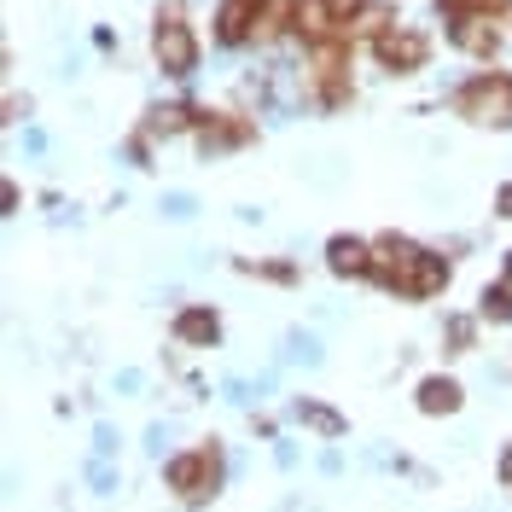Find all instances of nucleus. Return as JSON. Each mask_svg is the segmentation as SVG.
Wrapping results in <instances>:
<instances>
[{
  "mask_svg": "<svg viewBox=\"0 0 512 512\" xmlns=\"http://www.w3.org/2000/svg\"><path fill=\"white\" fill-rule=\"evenodd\" d=\"M501 483H512V448L501 454Z\"/></svg>",
  "mask_w": 512,
  "mask_h": 512,
  "instance_id": "obj_21",
  "label": "nucleus"
},
{
  "mask_svg": "<svg viewBox=\"0 0 512 512\" xmlns=\"http://www.w3.org/2000/svg\"><path fill=\"white\" fill-rule=\"evenodd\" d=\"M448 344H454V350H472V320H454V326H448Z\"/></svg>",
  "mask_w": 512,
  "mask_h": 512,
  "instance_id": "obj_19",
  "label": "nucleus"
},
{
  "mask_svg": "<svg viewBox=\"0 0 512 512\" xmlns=\"http://www.w3.org/2000/svg\"><path fill=\"white\" fill-rule=\"evenodd\" d=\"M507 280H512V256H507Z\"/></svg>",
  "mask_w": 512,
  "mask_h": 512,
  "instance_id": "obj_22",
  "label": "nucleus"
},
{
  "mask_svg": "<svg viewBox=\"0 0 512 512\" xmlns=\"http://www.w3.org/2000/svg\"><path fill=\"white\" fill-rule=\"evenodd\" d=\"M251 140V123H210L204 128V146H239Z\"/></svg>",
  "mask_w": 512,
  "mask_h": 512,
  "instance_id": "obj_14",
  "label": "nucleus"
},
{
  "mask_svg": "<svg viewBox=\"0 0 512 512\" xmlns=\"http://www.w3.org/2000/svg\"><path fill=\"white\" fill-rule=\"evenodd\" d=\"M326 268L332 274H344V280H361V274H373V245H361V239H350V233H338L332 245H326Z\"/></svg>",
  "mask_w": 512,
  "mask_h": 512,
  "instance_id": "obj_8",
  "label": "nucleus"
},
{
  "mask_svg": "<svg viewBox=\"0 0 512 512\" xmlns=\"http://www.w3.org/2000/svg\"><path fill=\"white\" fill-rule=\"evenodd\" d=\"M495 210H501V216H512V181L501 192H495Z\"/></svg>",
  "mask_w": 512,
  "mask_h": 512,
  "instance_id": "obj_20",
  "label": "nucleus"
},
{
  "mask_svg": "<svg viewBox=\"0 0 512 512\" xmlns=\"http://www.w3.org/2000/svg\"><path fill=\"white\" fill-rule=\"evenodd\" d=\"M443 6L454 12V18H460V12H501L507 0H443Z\"/></svg>",
  "mask_w": 512,
  "mask_h": 512,
  "instance_id": "obj_18",
  "label": "nucleus"
},
{
  "mask_svg": "<svg viewBox=\"0 0 512 512\" xmlns=\"http://www.w3.org/2000/svg\"><path fill=\"white\" fill-rule=\"evenodd\" d=\"M326 12H332V18L344 24V35H350V24L361 18V12H367V0H326Z\"/></svg>",
  "mask_w": 512,
  "mask_h": 512,
  "instance_id": "obj_17",
  "label": "nucleus"
},
{
  "mask_svg": "<svg viewBox=\"0 0 512 512\" xmlns=\"http://www.w3.org/2000/svg\"><path fill=\"white\" fill-rule=\"evenodd\" d=\"M297 419L320 431V437H344V414H332V408H320V402H297Z\"/></svg>",
  "mask_w": 512,
  "mask_h": 512,
  "instance_id": "obj_13",
  "label": "nucleus"
},
{
  "mask_svg": "<svg viewBox=\"0 0 512 512\" xmlns=\"http://www.w3.org/2000/svg\"><path fill=\"white\" fill-rule=\"evenodd\" d=\"M152 53H158V70H163V76H192V64H198V41H192V30L181 24V12L158 18Z\"/></svg>",
  "mask_w": 512,
  "mask_h": 512,
  "instance_id": "obj_4",
  "label": "nucleus"
},
{
  "mask_svg": "<svg viewBox=\"0 0 512 512\" xmlns=\"http://www.w3.org/2000/svg\"><path fill=\"white\" fill-rule=\"evenodd\" d=\"M175 338L181 344H216L222 338V320H216V309H181L175 315Z\"/></svg>",
  "mask_w": 512,
  "mask_h": 512,
  "instance_id": "obj_10",
  "label": "nucleus"
},
{
  "mask_svg": "<svg viewBox=\"0 0 512 512\" xmlns=\"http://www.w3.org/2000/svg\"><path fill=\"white\" fill-rule=\"evenodd\" d=\"M256 35V0H222L216 12V41L222 47H245Z\"/></svg>",
  "mask_w": 512,
  "mask_h": 512,
  "instance_id": "obj_7",
  "label": "nucleus"
},
{
  "mask_svg": "<svg viewBox=\"0 0 512 512\" xmlns=\"http://www.w3.org/2000/svg\"><path fill=\"white\" fill-rule=\"evenodd\" d=\"M460 408V384L454 379H425L419 384V414H454Z\"/></svg>",
  "mask_w": 512,
  "mask_h": 512,
  "instance_id": "obj_11",
  "label": "nucleus"
},
{
  "mask_svg": "<svg viewBox=\"0 0 512 512\" xmlns=\"http://www.w3.org/2000/svg\"><path fill=\"white\" fill-rule=\"evenodd\" d=\"M373 59L384 70H396V76H408V70H419L431 59V41L419 30H384V35H373Z\"/></svg>",
  "mask_w": 512,
  "mask_h": 512,
  "instance_id": "obj_5",
  "label": "nucleus"
},
{
  "mask_svg": "<svg viewBox=\"0 0 512 512\" xmlns=\"http://www.w3.org/2000/svg\"><path fill=\"white\" fill-rule=\"evenodd\" d=\"M454 105H460V117H472L483 128H507L512 123V76L507 70H483V76H472L460 88Z\"/></svg>",
  "mask_w": 512,
  "mask_h": 512,
  "instance_id": "obj_1",
  "label": "nucleus"
},
{
  "mask_svg": "<svg viewBox=\"0 0 512 512\" xmlns=\"http://www.w3.org/2000/svg\"><path fill=\"white\" fill-rule=\"evenodd\" d=\"M419 262H425V251H419L414 239H396V233H390V239L373 245V280H384L390 291H402V297H408Z\"/></svg>",
  "mask_w": 512,
  "mask_h": 512,
  "instance_id": "obj_2",
  "label": "nucleus"
},
{
  "mask_svg": "<svg viewBox=\"0 0 512 512\" xmlns=\"http://www.w3.org/2000/svg\"><path fill=\"white\" fill-rule=\"evenodd\" d=\"M297 30V0H256V41H280Z\"/></svg>",
  "mask_w": 512,
  "mask_h": 512,
  "instance_id": "obj_9",
  "label": "nucleus"
},
{
  "mask_svg": "<svg viewBox=\"0 0 512 512\" xmlns=\"http://www.w3.org/2000/svg\"><path fill=\"white\" fill-rule=\"evenodd\" d=\"M454 47H460V53H472V59H495L501 30L489 24V12H460V18H454Z\"/></svg>",
  "mask_w": 512,
  "mask_h": 512,
  "instance_id": "obj_6",
  "label": "nucleus"
},
{
  "mask_svg": "<svg viewBox=\"0 0 512 512\" xmlns=\"http://www.w3.org/2000/svg\"><path fill=\"white\" fill-rule=\"evenodd\" d=\"M187 105H169V111H152V128H158V134H181V128H187Z\"/></svg>",
  "mask_w": 512,
  "mask_h": 512,
  "instance_id": "obj_16",
  "label": "nucleus"
},
{
  "mask_svg": "<svg viewBox=\"0 0 512 512\" xmlns=\"http://www.w3.org/2000/svg\"><path fill=\"white\" fill-rule=\"evenodd\" d=\"M483 315L489 320H512V286H489L483 291Z\"/></svg>",
  "mask_w": 512,
  "mask_h": 512,
  "instance_id": "obj_15",
  "label": "nucleus"
},
{
  "mask_svg": "<svg viewBox=\"0 0 512 512\" xmlns=\"http://www.w3.org/2000/svg\"><path fill=\"white\" fill-rule=\"evenodd\" d=\"M169 489H181L187 501H204V495H216V483H222V460L210 454V448H192L181 460H169Z\"/></svg>",
  "mask_w": 512,
  "mask_h": 512,
  "instance_id": "obj_3",
  "label": "nucleus"
},
{
  "mask_svg": "<svg viewBox=\"0 0 512 512\" xmlns=\"http://www.w3.org/2000/svg\"><path fill=\"white\" fill-rule=\"evenodd\" d=\"M443 286H448V262L425 251V262H419V274H414V286H408V297H437Z\"/></svg>",
  "mask_w": 512,
  "mask_h": 512,
  "instance_id": "obj_12",
  "label": "nucleus"
}]
</instances>
